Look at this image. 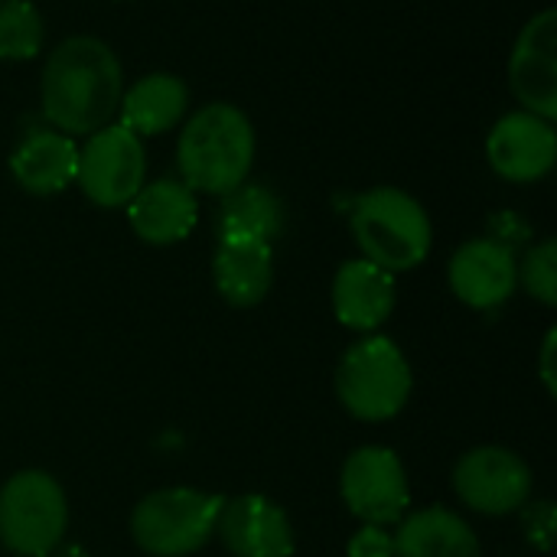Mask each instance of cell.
I'll list each match as a JSON object with an SVG mask.
<instances>
[{"label": "cell", "instance_id": "obj_1", "mask_svg": "<svg viewBox=\"0 0 557 557\" xmlns=\"http://www.w3.org/2000/svg\"><path fill=\"white\" fill-rule=\"evenodd\" d=\"M124 95V72L114 49L98 36H72L59 42L39 78L42 114L52 131L88 137L111 124Z\"/></svg>", "mask_w": 557, "mask_h": 557}, {"label": "cell", "instance_id": "obj_2", "mask_svg": "<svg viewBox=\"0 0 557 557\" xmlns=\"http://www.w3.org/2000/svg\"><path fill=\"white\" fill-rule=\"evenodd\" d=\"M251 117L232 101H209L193 111L176 140L180 183L202 196H225L242 186L255 166Z\"/></svg>", "mask_w": 557, "mask_h": 557}, {"label": "cell", "instance_id": "obj_3", "mask_svg": "<svg viewBox=\"0 0 557 557\" xmlns=\"http://www.w3.org/2000/svg\"><path fill=\"white\" fill-rule=\"evenodd\" d=\"M349 228L362 258L388 274L414 271L434 245L428 209L398 186H375L362 193L352 206Z\"/></svg>", "mask_w": 557, "mask_h": 557}, {"label": "cell", "instance_id": "obj_4", "mask_svg": "<svg viewBox=\"0 0 557 557\" xmlns=\"http://www.w3.org/2000/svg\"><path fill=\"white\" fill-rule=\"evenodd\" d=\"M333 388L343 411H349L356 421L379 424L405 411V405L411 401L414 375L408 356L395 339L369 333L343 352Z\"/></svg>", "mask_w": 557, "mask_h": 557}, {"label": "cell", "instance_id": "obj_5", "mask_svg": "<svg viewBox=\"0 0 557 557\" xmlns=\"http://www.w3.org/2000/svg\"><path fill=\"white\" fill-rule=\"evenodd\" d=\"M225 496L166 486L147 493L131 512V539L150 557H189L215 539Z\"/></svg>", "mask_w": 557, "mask_h": 557}, {"label": "cell", "instance_id": "obj_6", "mask_svg": "<svg viewBox=\"0 0 557 557\" xmlns=\"http://www.w3.org/2000/svg\"><path fill=\"white\" fill-rule=\"evenodd\" d=\"M69 529V499L46 470H20L0 486V545L16 557H52Z\"/></svg>", "mask_w": 557, "mask_h": 557}, {"label": "cell", "instance_id": "obj_7", "mask_svg": "<svg viewBox=\"0 0 557 557\" xmlns=\"http://www.w3.org/2000/svg\"><path fill=\"white\" fill-rule=\"evenodd\" d=\"M339 496L362 525L395 529L411 509V486L401 457L392 447L366 444L339 470Z\"/></svg>", "mask_w": 557, "mask_h": 557}, {"label": "cell", "instance_id": "obj_8", "mask_svg": "<svg viewBox=\"0 0 557 557\" xmlns=\"http://www.w3.org/2000/svg\"><path fill=\"white\" fill-rule=\"evenodd\" d=\"M147 180L144 140L124 124H104L78 147L75 183L98 209L127 206Z\"/></svg>", "mask_w": 557, "mask_h": 557}, {"label": "cell", "instance_id": "obj_9", "mask_svg": "<svg viewBox=\"0 0 557 557\" xmlns=\"http://www.w3.org/2000/svg\"><path fill=\"white\" fill-rule=\"evenodd\" d=\"M454 493L457 499L480 516L503 519L516 516L532 503L535 473L532 467L509 447H473L454 467Z\"/></svg>", "mask_w": 557, "mask_h": 557}, {"label": "cell", "instance_id": "obj_10", "mask_svg": "<svg viewBox=\"0 0 557 557\" xmlns=\"http://www.w3.org/2000/svg\"><path fill=\"white\" fill-rule=\"evenodd\" d=\"M509 88L522 101V111H532L545 121L557 114V10L548 7L535 13L509 55Z\"/></svg>", "mask_w": 557, "mask_h": 557}, {"label": "cell", "instance_id": "obj_11", "mask_svg": "<svg viewBox=\"0 0 557 557\" xmlns=\"http://www.w3.org/2000/svg\"><path fill=\"white\" fill-rule=\"evenodd\" d=\"M486 160L509 183H539L555 170L557 131L532 111L503 114L486 137Z\"/></svg>", "mask_w": 557, "mask_h": 557}, {"label": "cell", "instance_id": "obj_12", "mask_svg": "<svg viewBox=\"0 0 557 557\" xmlns=\"http://www.w3.org/2000/svg\"><path fill=\"white\" fill-rule=\"evenodd\" d=\"M450 290L473 310H496L519 290V261L509 242L473 238L463 242L447 268Z\"/></svg>", "mask_w": 557, "mask_h": 557}, {"label": "cell", "instance_id": "obj_13", "mask_svg": "<svg viewBox=\"0 0 557 557\" xmlns=\"http://www.w3.org/2000/svg\"><path fill=\"white\" fill-rule=\"evenodd\" d=\"M215 535L232 557H294L297 552L290 516L261 493L225 499Z\"/></svg>", "mask_w": 557, "mask_h": 557}, {"label": "cell", "instance_id": "obj_14", "mask_svg": "<svg viewBox=\"0 0 557 557\" xmlns=\"http://www.w3.org/2000/svg\"><path fill=\"white\" fill-rule=\"evenodd\" d=\"M395 304H398L395 274H388L385 268L366 258H352L339 264L333 277V313L346 330L366 336L379 333V326L388 323V317L395 313Z\"/></svg>", "mask_w": 557, "mask_h": 557}, {"label": "cell", "instance_id": "obj_15", "mask_svg": "<svg viewBox=\"0 0 557 557\" xmlns=\"http://www.w3.org/2000/svg\"><path fill=\"white\" fill-rule=\"evenodd\" d=\"M124 209H127L131 232L153 248H166V245L183 242L199 222L196 193L189 186H183L180 180L144 183L140 193Z\"/></svg>", "mask_w": 557, "mask_h": 557}, {"label": "cell", "instance_id": "obj_16", "mask_svg": "<svg viewBox=\"0 0 557 557\" xmlns=\"http://www.w3.org/2000/svg\"><path fill=\"white\" fill-rule=\"evenodd\" d=\"M212 281L228 307H258L274 284V248L251 238H219L212 255Z\"/></svg>", "mask_w": 557, "mask_h": 557}, {"label": "cell", "instance_id": "obj_17", "mask_svg": "<svg viewBox=\"0 0 557 557\" xmlns=\"http://www.w3.org/2000/svg\"><path fill=\"white\" fill-rule=\"evenodd\" d=\"M78 144L52 127L26 134L10 153V173L29 196H55L75 183Z\"/></svg>", "mask_w": 557, "mask_h": 557}, {"label": "cell", "instance_id": "obj_18", "mask_svg": "<svg viewBox=\"0 0 557 557\" xmlns=\"http://www.w3.org/2000/svg\"><path fill=\"white\" fill-rule=\"evenodd\" d=\"M186 111H189L186 82L173 72H150L121 95L117 124H124L131 134L144 140V137H157L183 124Z\"/></svg>", "mask_w": 557, "mask_h": 557}, {"label": "cell", "instance_id": "obj_19", "mask_svg": "<svg viewBox=\"0 0 557 557\" xmlns=\"http://www.w3.org/2000/svg\"><path fill=\"white\" fill-rule=\"evenodd\" d=\"M395 557H483L470 522L444 506L408 512L395 525Z\"/></svg>", "mask_w": 557, "mask_h": 557}, {"label": "cell", "instance_id": "obj_20", "mask_svg": "<svg viewBox=\"0 0 557 557\" xmlns=\"http://www.w3.org/2000/svg\"><path fill=\"white\" fill-rule=\"evenodd\" d=\"M219 238H251V242H274L284 232V202L274 189L261 183H242L222 196Z\"/></svg>", "mask_w": 557, "mask_h": 557}, {"label": "cell", "instance_id": "obj_21", "mask_svg": "<svg viewBox=\"0 0 557 557\" xmlns=\"http://www.w3.org/2000/svg\"><path fill=\"white\" fill-rule=\"evenodd\" d=\"M42 39V13L29 0H0V62L36 59Z\"/></svg>", "mask_w": 557, "mask_h": 557}, {"label": "cell", "instance_id": "obj_22", "mask_svg": "<svg viewBox=\"0 0 557 557\" xmlns=\"http://www.w3.org/2000/svg\"><path fill=\"white\" fill-rule=\"evenodd\" d=\"M519 284L545 307L557 304V242L542 238L519 261Z\"/></svg>", "mask_w": 557, "mask_h": 557}, {"label": "cell", "instance_id": "obj_23", "mask_svg": "<svg viewBox=\"0 0 557 557\" xmlns=\"http://www.w3.org/2000/svg\"><path fill=\"white\" fill-rule=\"evenodd\" d=\"M522 512H525V529H529L525 535H529V542H532L539 552H552L557 532L555 506H552V503H529Z\"/></svg>", "mask_w": 557, "mask_h": 557}, {"label": "cell", "instance_id": "obj_24", "mask_svg": "<svg viewBox=\"0 0 557 557\" xmlns=\"http://www.w3.org/2000/svg\"><path fill=\"white\" fill-rule=\"evenodd\" d=\"M346 557H395V532L379 525H362L349 539Z\"/></svg>", "mask_w": 557, "mask_h": 557}, {"label": "cell", "instance_id": "obj_25", "mask_svg": "<svg viewBox=\"0 0 557 557\" xmlns=\"http://www.w3.org/2000/svg\"><path fill=\"white\" fill-rule=\"evenodd\" d=\"M555 352H557V333L548 330L545 343H542V359H539V372H542V385L545 392L555 398L557 395V369H555Z\"/></svg>", "mask_w": 557, "mask_h": 557}]
</instances>
